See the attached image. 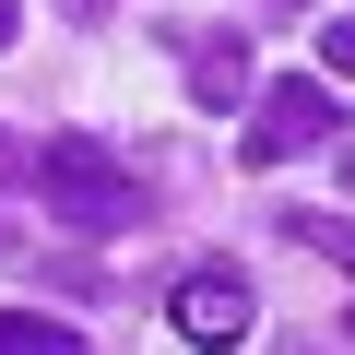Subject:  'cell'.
I'll use <instances>...</instances> for the list:
<instances>
[{
  "mask_svg": "<svg viewBox=\"0 0 355 355\" xmlns=\"http://www.w3.org/2000/svg\"><path fill=\"white\" fill-rule=\"evenodd\" d=\"M36 202H48L60 225H83V237H119V225H142V178H130L95 130H60V142L36 154Z\"/></svg>",
  "mask_w": 355,
  "mask_h": 355,
  "instance_id": "6da1fadb",
  "label": "cell"
},
{
  "mask_svg": "<svg viewBox=\"0 0 355 355\" xmlns=\"http://www.w3.org/2000/svg\"><path fill=\"white\" fill-rule=\"evenodd\" d=\"M308 142H331V83H320V71H284V83H261L249 166H284V154H308Z\"/></svg>",
  "mask_w": 355,
  "mask_h": 355,
  "instance_id": "7a4b0ae2",
  "label": "cell"
},
{
  "mask_svg": "<svg viewBox=\"0 0 355 355\" xmlns=\"http://www.w3.org/2000/svg\"><path fill=\"white\" fill-rule=\"evenodd\" d=\"M166 320L190 331V343H237V331H249L261 308H249V284H237V272H190V284H178V308H166Z\"/></svg>",
  "mask_w": 355,
  "mask_h": 355,
  "instance_id": "3957f363",
  "label": "cell"
},
{
  "mask_svg": "<svg viewBox=\"0 0 355 355\" xmlns=\"http://www.w3.org/2000/svg\"><path fill=\"white\" fill-rule=\"evenodd\" d=\"M190 48V83H202V107H237V83H249V48H225V36H178Z\"/></svg>",
  "mask_w": 355,
  "mask_h": 355,
  "instance_id": "277c9868",
  "label": "cell"
},
{
  "mask_svg": "<svg viewBox=\"0 0 355 355\" xmlns=\"http://www.w3.org/2000/svg\"><path fill=\"white\" fill-rule=\"evenodd\" d=\"M0 355H95V343L60 331V320H36V308H0Z\"/></svg>",
  "mask_w": 355,
  "mask_h": 355,
  "instance_id": "5b68a950",
  "label": "cell"
},
{
  "mask_svg": "<svg viewBox=\"0 0 355 355\" xmlns=\"http://www.w3.org/2000/svg\"><path fill=\"white\" fill-rule=\"evenodd\" d=\"M296 237H308L331 272H355V214H296Z\"/></svg>",
  "mask_w": 355,
  "mask_h": 355,
  "instance_id": "8992f818",
  "label": "cell"
},
{
  "mask_svg": "<svg viewBox=\"0 0 355 355\" xmlns=\"http://www.w3.org/2000/svg\"><path fill=\"white\" fill-rule=\"evenodd\" d=\"M320 71H343V83H355V24H320Z\"/></svg>",
  "mask_w": 355,
  "mask_h": 355,
  "instance_id": "52a82bcc",
  "label": "cell"
},
{
  "mask_svg": "<svg viewBox=\"0 0 355 355\" xmlns=\"http://www.w3.org/2000/svg\"><path fill=\"white\" fill-rule=\"evenodd\" d=\"M12 24H24V12H12V0H0V48H12Z\"/></svg>",
  "mask_w": 355,
  "mask_h": 355,
  "instance_id": "ba28073f",
  "label": "cell"
},
{
  "mask_svg": "<svg viewBox=\"0 0 355 355\" xmlns=\"http://www.w3.org/2000/svg\"><path fill=\"white\" fill-rule=\"evenodd\" d=\"M331 166H343V190H355V142H343V154H331Z\"/></svg>",
  "mask_w": 355,
  "mask_h": 355,
  "instance_id": "9c48e42d",
  "label": "cell"
},
{
  "mask_svg": "<svg viewBox=\"0 0 355 355\" xmlns=\"http://www.w3.org/2000/svg\"><path fill=\"white\" fill-rule=\"evenodd\" d=\"M71 12H119V0H71Z\"/></svg>",
  "mask_w": 355,
  "mask_h": 355,
  "instance_id": "30bf717a",
  "label": "cell"
},
{
  "mask_svg": "<svg viewBox=\"0 0 355 355\" xmlns=\"http://www.w3.org/2000/svg\"><path fill=\"white\" fill-rule=\"evenodd\" d=\"M0 249H12V225H0Z\"/></svg>",
  "mask_w": 355,
  "mask_h": 355,
  "instance_id": "8fae6325",
  "label": "cell"
},
{
  "mask_svg": "<svg viewBox=\"0 0 355 355\" xmlns=\"http://www.w3.org/2000/svg\"><path fill=\"white\" fill-rule=\"evenodd\" d=\"M284 12H296V0H284Z\"/></svg>",
  "mask_w": 355,
  "mask_h": 355,
  "instance_id": "7c38bea8",
  "label": "cell"
}]
</instances>
